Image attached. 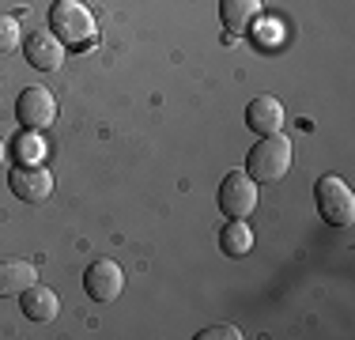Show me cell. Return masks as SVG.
<instances>
[{"label": "cell", "mask_w": 355, "mask_h": 340, "mask_svg": "<svg viewBox=\"0 0 355 340\" xmlns=\"http://www.w3.org/2000/svg\"><path fill=\"white\" fill-rule=\"evenodd\" d=\"M219 250H223L227 257H246L253 250V231L246 227V219H231V223L219 231Z\"/></svg>", "instance_id": "obj_13"}, {"label": "cell", "mask_w": 355, "mask_h": 340, "mask_svg": "<svg viewBox=\"0 0 355 340\" xmlns=\"http://www.w3.org/2000/svg\"><path fill=\"white\" fill-rule=\"evenodd\" d=\"M246 125L253 133L268 136V133H280L284 129V102L272 95H257L246 106Z\"/></svg>", "instance_id": "obj_9"}, {"label": "cell", "mask_w": 355, "mask_h": 340, "mask_svg": "<svg viewBox=\"0 0 355 340\" xmlns=\"http://www.w3.org/2000/svg\"><path fill=\"white\" fill-rule=\"evenodd\" d=\"M15 117H19L23 129H46V125L57 121V99L49 87H42V83H35V87H27L19 95V102H15Z\"/></svg>", "instance_id": "obj_5"}, {"label": "cell", "mask_w": 355, "mask_h": 340, "mask_svg": "<svg viewBox=\"0 0 355 340\" xmlns=\"http://www.w3.org/2000/svg\"><path fill=\"white\" fill-rule=\"evenodd\" d=\"M200 340H239L242 337V329H234V325H208L205 333H197Z\"/></svg>", "instance_id": "obj_16"}, {"label": "cell", "mask_w": 355, "mask_h": 340, "mask_svg": "<svg viewBox=\"0 0 355 340\" xmlns=\"http://www.w3.org/2000/svg\"><path fill=\"white\" fill-rule=\"evenodd\" d=\"M291 140H287L284 133H268V136H261V144L246 155V174L253 178V182H265V185H272V182H284L287 178V170H291Z\"/></svg>", "instance_id": "obj_1"}, {"label": "cell", "mask_w": 355, "mask_h": 340, "mask_svg": "<svg viewBox=\"0 0 355 340\" xmlns=\"http://www.w3.org/2000/svg\"><path fill=\"white\" fill-rule=\"evenodd\" d=\"M49 27L64 42V46H83V42L95 38V15L80 4V0H57L53 12H49Z\"/></svg>", "instance_id": "obj_2"}, {"label": "cell", "mask_w": 355, "mask_h": 340, "mask_svg": "<svg viewBox=\"0 0 355 340\" xmlns=\"http://www.w3.org/2000/svg\"><path fill=\"white\" fill-rule=\"evenodd\" d=\"M4 155H8V151H4V140H0V163H4Z\"/></svg>", "instance_id": "obj_17"}, {"label": "cell", "mask_w": 355, "mask_h": 340, "mask_svg": "<svg viewBox=\"0 0 355 340\" xmlns=\"http://www.w3.org/2000/svg\"><path fill=\"white\" fill-rule=\"evenodd\" d=\"M15 46H19V19L0 15V53H12Z\"/></svg>", "instance_id": "obj_15"}, {"label": "cell", "mask_w": 355, "mask_h": 340, "mask_svg": "<svg viewBox=\"0 0 355 340\" xmlns=\"http://www.w3.org/2000/svg\"><path fill=\"white\" fill-rule=\"evenodd\" d=\"M27 61L35 68H42V72H53L64 61V42L53 31H35L27 38Z\"/></svg>", "instance_id": "obj_8"}, {"label": "cell", "mask_w": 355, "mask_h": 340, "mask_svg": "<svg viewBox=\"0 0 355 340\" xmlns=\"http://www.w3.org/2000/svg\"><path fill=\"white\" fill-rule=\"evenodd\" d=\"M19 299H23L19 303L23 314H27L31 321H53L57 314H61V299H57V291H49V287H42V284H31Z\"/></svg>", "instance_id": "obj_11"}, {"label": "cell", "mask_w": 355, "mask_h": 340, "mask_svg": "<svg viewBox=\"0 0 355 340\" xmlns=\"http://www.w3.org/2000/svg\"><path fill=\"white\" fill-rule=\"evenodd\" d=\"M314 201H318V212H321V219H325V223L348 227L352 219H355V197H352V189L336 174L321 178L318 189H314Z\"/></svg>", "instance_id": "obj_3"}, {"label": "cell", "mask_w": 355, "mask_h": 340, "mask_svg": "<svg viewBox=\"0 0 355 340\" xmlns=\"http://www.w3.org/2000/svg\"><path fill=\"white\" fill-rule=\"evenodd\" d=\"M83 287L95 303H114L125 291V272L114 261H91V269L83 272Z\"/></svg>", "instance_id": "obj_6"}, {"label": "cell", "mask_w": 355, "mask_h": 340, "mask_svg": "<svg viewBox=\"0 0 355 340\" xmlns=\"http://www.w3.org/2000/svg\"><path fill=\"white\" fill-rule=\"evenodd\" d=\"M31 284H38V272H35L31 261H19V257L0 261V299H8V295H23Z\"/></svg>", "instance_id": "obj_10"}, {"label": "cell", "mask_w": 355, "mask_h": 340, "mask_svg": "<svg viewBox=\"0 0 355 340\" xmlns=\"http://www.w3.org/2000/svg\"><path fill=\"white\" fill-rule=\"evenodd\" d=\"M253 208H257V182L246 170H231L219 182V212L227 219H246Z\"/></svg>", "instance_id": "obj_4"}, {"label": "cell", "mask_w": 355, "mask_h": 340, "mask_svg": "<svg viewBox=\"0 0 355 340\" xmlns=\"http://www.w3.org/2000/svg\"><path fill=\"white\" fill-rule=\"evenodd\" d=\"M15 155H19L23 167H38L42 159H46V140L27 129V133L19 136V140H15Z\"/></svg>", "instance_id": "obj_14"}, {"label": "cell", "mask_w": 355, "mask_h": 340, "mask_svg": "<svg viewBox=\"0 0 355 340\" xmlns=\"http://www.w3.org/2000/svg\"><path fill=\"white\" fill-rule=\"evenodd\" d=\"M261 15V0H219V19L231 34H246Z\"/></svg>", "instance_id": "obj_12"}, {"label": "cell", "mask_w": 355, "mask_h": 340, "mask_svg": "<svg viewBox=\"0 0 355 340\" xmlns=\"http://www.w3.org/2000/svg\"><path fill=\"white\" fill-rule=\"evenodd\" d=\"M8 185H12V193L19 201H27V204H42L53 193V178H49V170L46 167H15L12 170V178H8Z\"/></svg>", "instance_id": "obj_7"}]
</instances>
